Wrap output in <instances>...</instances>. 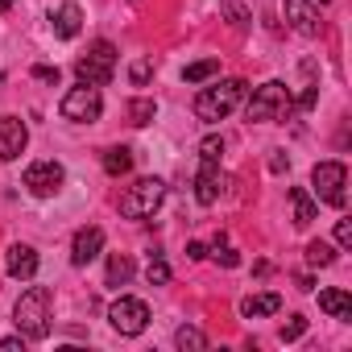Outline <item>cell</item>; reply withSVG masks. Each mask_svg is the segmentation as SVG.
Segmentation results:
<instances>
[{
  "instance_id": "obj_1",
  "label": "cell",
  "mask_w": 352,
  "mask_h": 352,
  "mask_svg": "<svg viewBox=\"0 0 352 352\" xmlns=\"http://www.w3.org/2000/svg\"><path fill=\"white\" fill-rule=\"evenodd\" d=\"M13 323H17V331L25 340H46L50 336V290L30 286L13 307Z\"/></svg>"
},
{
  "instance_id": "obj_2",
  "label": "cell",
  "mask_w": 352,
  "mask_h": 352,
  "mask_svg": "<svg viewBox=\"0 0 352 352\" xmlns=\"http://www.w3.org/2000/svg\"><path fill=\"white\" fill-rule=\"evenodd\" d=\"M241 100H245V83H241V79H220V83L204 87V91L195 96V116H199L204 124H216V120L232 116V108H236Z\"/></svg>"
},
{
  "instance_id": "obj_3",
  "label": "cell",
  "mask_w": 352,
  "mask_h": 352,
  "mask_svg": "<svg viewBox=\"0 0 352 352\" xmlns=\"http://www.w3.org/2000/svg\"><path fill=\"white\" fill-rule=\"evenodd\" d=\"M290 112H294V96H290V87H286L282 79L261 83V87L249 96V104H245V116H249V120H286Z\"/></svg>"
},
{
  "instance_id": "obj_4",
  "label": "cell",
  "mask_w": 352,
  "mask_h": 352,
  "mask_svg": "<svg viewBox=\"0 0 352 352\" xmlns=\"http://www.w3.org/2000/svg\"><path fill=\"white\" fill-rule=\"evenodd\" d=\"M162 199H166V183L157 179H137L124 195H120V216L124 220H149L157 208H162Z\"/></svg>"
},
{
  "instance_id": "obj_5",
  "label": "cell",
  "mask_w": 352,
  "mask_h": 352,
  "mask_svg": "<svg viewBox=\"0 0 352 352\" xmlns=\"http://www.w3.org/2000/svg\"><path fill=\"white\" fill-rule=\"evenodd\" d=\"M75 75H79V83H87V87L112 83V75H116V46H112V42H96V46L75 63Z\"/></svg>"
},
{
  "instance_id": "obj_6",
  "label": "cell",
  "mask_w": 352,
  "mask_h": 352,
  "mask_svg": "<svg viewBox=\"0 0 352 352\" xmlns=\"http://www.w3.org/2000/svg\"><path fill=\"white\" fill-rule=\"evenodd\" d=\"M311 187H315V199H319V204L344 208V187H348L344 162H319V166L311 170Z\"/></svg>"
},
{
  "instance_id": "obj_7",
  "label": "cell",
  "mask_w": 352,
  "mask_h": 352,
  "mask_svg": "<svg viewBox=\"0 0 352 352\" xmlns=\"http://www.w3.org/2000/svg\"><path fill=\"white\" fill-rule=\"evenodd\" d=\"M58 112H63L67 120H75V124H91V120H100V112H104V96H100V87L79 83V87H71V91L63 96Z\"/></svg>"
},
{
  "instance_id": "obj_8",
  "label": "cell",
  "mask_w": 352,
  "mask_h": 352,
  "mask_svg": "<svg viewBox=\"0 0 352 352\" xmlns=\"http://www.w3.org/2000/svg\"><path fill=\"white\" fill-rule=\"evenodd\" d=\"M63 183H67V170H63L54 157H42V162H30V166H25V187H30V195H38V199L58 195Z\"/></svg>"
},
{
  "instance_id": "obj_9",
  "label": "cell",
  "mask_w": 352,
  "mask_h": 352,
  "mask_svg": "<svg viewBox=\"0 0 352 352\" xmlns=\"http://www.w3.org/2000/svg\"><path fill=\"white\" fill-rule=\"evenodd\" d=\"M108 323H112L120 336H141V331L149 327V307H145L141 298L120 294V298L108 307Z\"/></svg>"
},
{
  "instance_id": "obj_10",
  "label": "cell",
  "mask_w": 352,
  "mask_h": 352,
  "mask_svg": "<svg viewBox=\"0 0 352 352\" xmlns=\"http://www.w3.org/2000/svg\"><path fill=\"white\" fill-rule=\"evenodd\" d=\"M30 145V129L17 116H0V162H17Z\"/></svg>"
},
{
  "instance_id": "obj_11",
  "label": "cell",
  "mask_w": 352,
  "mask_h": 352,
  "mask_svg": "<svg viewBox=\"0 0 352 352\" xmlns=\"http://www.w3.org/2000/svg\"><path fill=\"white\" fill-rule=\"evenodd\" d=\"M282 13H286L290 30H298L302 38H315V34L323 30V21H319V9L311 5V0H282Z\"/></svg>"
},
{
  "instance_id": "obj_12",
  "label": "cell",
  "mask_w": 352,
  "mask_h": 352,
  "mask_svg": "<svg viewBox=\"0 0 352 352\" xmlns=\"http://www.w3.org/2000/svg\"><path fill=\"white\" fill-rule=\"evenodd\" d=\"M100 249H104V228H79L75 232V241H71V261L75 265H91L96 257H100Z\"/></svg>"
},
{
  "instance_id": "obj_13",
  "label": "cell",
  "mask_w": 352,
  "mask_h": 352,
  "mask_svg": "<svg viewBox=\"0 0 352 352\" xmlns=\"http://www.w3.org/2000/svg\"><path fill=\"white\" fill-rule=\"evenodd\" d=\"M224 187H228V179L220 174V166L204 162V166H199V179H195V199L208 208V204H216V199L224 195Z\"/></svg>"
},
{
  "instance_id": "obj_14",
  "label": "cell",
  "mask_w": 352,
  "mask_h": 352,
  "mask_svg": "<svg viewBox=\"0 0 352 352\" xmlns=\"http://www.w3.org/2000/svg\"><path fill=\"white\" fill-rule=\"evenodd\" d=\"M5 270H9V278L30 282V278L38 274V253H34L30 245H13V249H9V257H5Z\"/></svg>"
},
{
  "instance_id": "obj_15",
  "label": "cell",
  "mask_w": 352,
  "mask_h": 352,
  "mask_svg": "<svg viewBox=\"0 0 352 352\" xmlns=\"http://www.w3.org/2000/svg\"><path fill=\"white\" fill-rule=\"evenodd\" d=\"M50 25H54V34L58 38H79V30H83V9L79 5H71V0H67V5H58L54 13H50Z\"/></svg>"
},
{
  "instance_id": "obj_16",
  "label": "cell",
  "mask_w": 352,
  "mask_h": 352,
  "mask_svg": "<svg viewBox=\"0 0 352 352\" xmlns=\"http://www.w3.org/2000/svg\"><path fill=\"white\" fill-rule=\"evenodd\" d=\"M278 311H282V294H274V290L241 298V315L245 319H261V315H278Z\"/></svg>"
},
{
  "instance_id": "obj_17",
  "label": "cell",
  "mask_w": 352,
  "mask_h": 352,
  "mask_svg": "<svg viewBox=\"0 0 352 352\" xmlns=\"http://www.w3.org/2000/svg\"><path fill=\"white\" fill-rule=\"evenodd\" d=\"M319 307H323L331 319H340V323H348V319H352V298H348V290H340V286L319 290Z\"/></svg>"
},
{
  "instance_id": "obj_18",
  "label": "cell",
  "mask_w": 352,
  "mask_h": 352,
  "mask_svg": "<svg viewBox=\"0 0 352 352\" xmlns=\"http://www.w3.org/2000/svg\"><path fill=\"white\" fill-rule=\"evenodd\" d=\"M290 208H294V224H298V228L315 224V216H319V208H315L311 191H302V187H294V191H290Z\"/></svg>"
},
{
  "instance_id": "obj_19",
  "label": "cell",
  "mask_w": 352,
  "mask_h": 352,
  "mask_svg": "<svg viewBox=\"0 0 352 352\" xmlns=\"http://www.w3.org/2000/svg\"><path fill=\"white\" fill-rule=\"evenodd\" d=\"M104 170L112 174V179L129 174V170H133V149H129V145H112V149L104 153Z\"/></svg>"
},
{
  "instance_id": "obj_20",
  "label": "cell",
  "mask_w": 352,
  "mask_h": 352,
  "mask_svg": "<svg viewBox=\"0 0 352 352\" xmlns=\"http://www.w3.org/2000/svg\"><path fill=\"white\" fill-rule=\"evenodd\" d=\"M133 278V257L129 253H112L108 257V286H129Z\"/></svg>"
},
{
  "instance_id": "obj_21",
  "label": "cell",
  "mask_w": 352,
  "mask_h": 352,
  "mask_svg": "<svg viewBox=\"0 0 352 352\" xmlns=\"http://www.w3.org/2000/svg\"><path fill=\"white\" fill-rule=\"evenodd\" d=\"M212 75H220V63H216V58H199V63H191V67L183 71L187 83H208Z\"/></svg>"
},
{
  "instance_id": "obj_22",
  "label": "cell",
  "mask_w": 352,
  "mask_h": 352,
  "mask_svg": "<svg viewBox=\"0 0 352 352\" xmlns=\"http://www.w3.org/2000/svg\"><path fill=\"white\" fill-rule=\"evenodd\" d=\"M174 344H179V348H208V336L199 331V327H179V331H174Z\"/></svg>"
},
{
  "instance_id": "obj_23",
  "label": "cell",
  "mask_w": 352,
  "mask_h": 352,
  "mask_svg": "<svg viewBox=\"0 0 352 352\" xmlns=\"http://www.w3.org/2000/svg\"><path fill=\"white\" fill-rule=\"evenodd\" d=\"M307 261H311V265H331V261H336V249H331L327 241H311V245H307Z\"/></svg>"
},
{
  "instance_id": "obj_24",
  "label": "cell",
  "mask_w": 352,
  "mask_h": 352,
  "mask_svg": "<svg viewBox=\"0 0 352 352\" xmlns=\"http://www.w3.org/2000/svg\"><path fill=\"white\" fill-rule=\"evenodd\" d=\"M153 112H157L153 100H133V104H129V120H133V124H149Z\"/></svg>"
},
{
  "instance_id": "obj_25",
  "label": "cell",
  "mask_w": 352,
  "mask_h": 352,
  "mask_svg": "<svg viewBox=\"0 0 352 352\" xmlns=\"http://www.w3.org/2000/svg\"><path fill=\"white\" fill-rule=\"evenodd\" d=\"M220 153H224V137H204V145H199V162L220 166Z\"/></svg>"
},
{
  "instance_id": "obj_26",
  "label": "cell",
  "mask_w": 352,
  "mask_h": 352,
  "mask_svg": "<svg viewBox=\"0 0 352 352\" xmlns=\"http://www.w3.org/2000/svg\"><path fill=\"white\" fill-rule=\"evenodd\" d=\"M149 75H153V63H149V58H137V63L129 67V79H133V87H145V83H149Z\"/></svg>"
},
{
  "instance_id": "obj_27",
  "label": "cell",
  "mask_w": 352,
  "mask_h": 352,
  "mask_svg": "<svg viewBox=\"0 0 352 352\" xmlns=\"http://www.w3.org/2000/svg\"><path fill=\"white\" fill-rule=\"evenodd\" d=\"M145 278H149V286H166V282H170V265H166L162 257H153L149 270H145Z\"/></svg>"
},
{
  "instance_id": "obj_28",
  "label": "cell",
  "mask_w": 352,
  "mask_h": 352,
  "mask_svg": "<svg viewBox=\"0 0 352 352\" xmlns=\"http://www.w3.org/2000/svg\"><path fill=\"white\" fill-rule=\"evenodd\" d=\"M302 331H307V319H302V315H290V323H282V340H286V344L298 340Z\"/></svg>"
},
{
  "instance_id": "obj_29",
  "label": "cell",
  "mask_w": 352,
  "mask_h": 352,
  "mask_svg": "<svg viewBox=\"0 0 352 352\" xmlns=\"http://www.w3.org/2000/svg\"><path fill=\"white\" fill-rule=\"evenodd\" d=\"M336 245H340V249L352 245V220H336Z\"/></svg>"
},
{
  "instance_id": "obj_30",
  "label": "cell",
  "mask_w": 352,
  "mask_h": 352,
  "mask_svg": "<svg viewBox=\"0 0 352 352\" xmlns=\"http://www.w3.org/2000/svg\"><path fill=\"white\" fill-rule=\"evenodd\" d=\"M34 79H42V83H58V67H34Z\"/></svg>"
},
{
  "instance_id": "obj_31",
  "label": "cell",
  "mask_w": 352,
  "mask_h": 352,
  "mask_svg": "<svg viewBox=\"0 0 352 352\" xmlns=\"http://www.w3.org/2000/svg\"><path fill=\"white\" fill-rule=\"evenodd\" d=\"M187 257H191V261H204V257H208V245H204V241H191V245H187Z\"/></svg>"
},
{
  "instance_id": "obj_32",
  "label": "cell",
  "mask_w": 352,
  "mask_h": 352,
  "mask_svg": "<svg viewBox=\"0 0 352 352\" xmlns=\"http://www.w3.org/2000/svg\"><path fill=\"white\" fill-rule=\"evenodd\" d=\"M216 257H220V261H224L228 270H232V265H241V257H236V249H220V245H216Z\"/></svg>"
},
{
  "instance_id": "obj_33",
  "label": "cell",
  "mask_w": 352,
  "mask_h": 352,
  "mask_svg": "<svg viewBox=\"0 0 352 352\" xmlns=\"http://www.w3.org/2000/svg\"><path fill=\"white\" fill-rule=\"evenodd\" d=\"M25 348V336H9V340H0V352H17Z\"/></svg>"
},
{
  "instance_id": "obj_34",
  "label": "cell",
  "mask_w": 352,
  "mask_h": 352,
  "mask_svg": "<svg viewBox=\"0 0 352 352\" xmlns=\"http://www.w3.org/2000/svg\"><path fill=\"white\" fill-rule=\"evenodd\" d=\"M13 9V0H0V13H9Z\"/></svg>"
}]
</instances>
